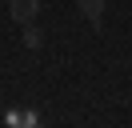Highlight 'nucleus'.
I'll list each match as a JSON object with an SVG mask.
<instances>
[{"label":"nucleus","instance_id":"1","mask_svg":"<svg viewBox=\"0 0 132 128\" xmlns=\"http://www.w3.org/2000/svg\"><path fill=\"white\" fill-rule=\"evenodd\" d=\"M8 16L16 24H32L40 16V0H8Z\"/></svg>","mask_w":132,"mask_h":128},{"label":"nucleus","instance_id":"2","mask_svg":"<svg viewBox=\"0 0 132 128\" xmlns=\"http://www.w3.org/2000/svg\"><path fill=\"white\" fill-rule=\"evenodd\" d=\"M80 12L88 16L92 28H100V20H104V0H80Z\"/></svg>","mask_w":132,"mask_h":128},{"label":"nucleus","instance_id":"3","mask_svg":"<svg viewBox=\"0 0 132 128\" xmlns=\"http://www.w3.org/2000/svg\"><path fill=\"white\" fill-rule=\"evenodd\" d=\"M40 40H44V36H40V28L24 24V44H28V48H40Z\"/></svg>","mask_w":132,"mask_h":128}]
</instances>
